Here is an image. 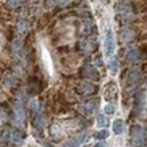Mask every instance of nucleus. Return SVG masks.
Segmentation results:
<instances>
[{
    "instance_id": "1",
    "label": "nucleus",
    "mask_w": 147,
    "mask_h": 147,
    "mask_svg": "<svg viewBox=\"0 0 147 147\" xmlns=\"http://www.w3.org/2000/svg\"><path fill=\"white\" fill-rule=\"evenodd\" d=\"M131 144L134 147H144L146 144V129L140 125L131 128Z\"/></svg>"
},
{
    "instance_id": "2",
    "label": "nucleus",
    "mask_w": 147,
    "mask_h": 147,
    "mask_svg": "<svg viewBox=\"0 0 147 147\" xmlns=\"http://www.w3.org/2000/svg\"><path fill=\"white\" fill-rule=\"evenodd\" d=\"M97 91V86L90 82H83L78 86V93L82 95H91Z\"/></svg>"
},
{
    "instance_id": "3",
    "label": "nucleus",
    "mask_w": 147,
    "mask_h": 147,
    "mask_svg": "<svg viewBox=\"0 0 147 147\" xmlns=\"http://www.w3.org/2000/svg\"><path fill=\"white\" fill-rule=\"evenodd\" d=\"M82 74H83V76L93 79V80H98V79H100L98 71H97V69H95L93 65H90V64H86V65H83V68H82Z\"/></svg>"
},
{
    "instance_id": "4",
    "label": "nucleus",
    "mask_w": 147,
    "mask_h": 147,
    "mask_svg": "<svg viewBox=\"0 0 147 147\" xmlns=\"http://www.w3.org/2000/svg\"><path fill=\"white\" fill-rule=\"evenodd\" d=\"M105 49H106V53H108V55H112V53H113V51H115V38H113V34H112V32H110V30L106 33Z\"/></svg>"
},
{
    "instance_id": "5",
    "label": "nucleus",
    "mask_w": 147,
    "mask_h": 147,
    "mask_svg": "<svg viewBox=\"0 0 147 147\" xmlns=\"http://www.w3.org/2000/svg\"><path fill=\"white\" fill-rule=\"evenodd\" d=\"M84 138H86V134H82V135H79V136H75V138H72L71 140H68L67 143H64L63 147H78L79 144L84 140Z\"/></svg>"
},
{
    "instance_id": "6",
    "label": "nucleus",
    "mask_w": 147,
    "mask_h": 147,
    "mask_svg": "<svg viewBox=\"0 0 147 147\" xmlns=\"http://www.w3.org/2000/svg\"><path fill=\"white\" fill-rule=\"evenodd\" d=\"M41 82L38 80V79L33 78L30 80V84H29V93L30 94H37V93H40V90H41Z\"/></svg>"
},
{
    "instance_id": "7",
    "label": "nucleus",
    "mask_w": 147,
    "mask_h": 147,
    "mask_svg": "<svg viewBox=\"0 0 147 147\" xmlns=\"http://www.w3.org/2000/svg\"><path fill=\"white\" fill-rule=\"evenodd\" d=\"M139 59H140V55H139V52H138V51L131 49V51L128 52V61H129L131 64L139 63Z\"/></svg>"
},
{
    "instance_id": "8",
    "label": "nucleus",
    "mask_w": 147,
    "mask_h": 147,
    "mask_svg": "<svg viewBox=\"0 0 147 147\" xmlns=\"http://www.w3.org/2000/svg\"><path fill=\"white\" fill-rule=\"evenodd\" d=\"M123 131H124V121L121 119L115 120V123H113V132L119 135V134H123Z\"/></svg>"
},
{
    "instance_id": "9",
    "label": "nucleus",
    "mask_w": 147,
    "mask_h": 147,
    "mask_svg": "<svg viewBox=\"0 0 147 147\" xmlns=\"http://www.w3.org/2000/svg\"><path fill=\"white\" fill-rule=\"evenodd\" d=\"M97 104H98V101H89V102H86L83 105V109H84V113H87V115H90L93 110L95 109V106H97Z\"/></svg>"
},
{
    "instance_id": "10",
    "label": "nucleus",
    "mask_w": 147,
    "mask_h": 147,
    "mask_svg": "<svg viewBox=\"0 0 147 147\" xmlns=\"http://www.w3.org/2000/svg\"><path fill=\"white\" fill-rule=\"evenodd\" d=\"M12 140H14L15 143H18V144L23 142V135L21 134L19 129H15V131L12 132Z\"/></svg>"
},
{
    "instance_id": "11",
    "label": "nucleus",
    "mask_w": 147,
    "mask_h": 147,
    "mask_svg": "<svg viewBox=\"0 0 147 147\" xmlns=\"http://www.w3.org/2000/svg\"><path fill=\"white\" fill-rule=\"evenodd\" d=\"M109 69H110V72H112V74H116V72H117V69H119V63H117V59H116V57H113L112 60H110Z\"/></svg>"
},
{
    "instance_id": "12",
    "label": "nucleus",
    "mask_w": 147,
    "mask_h": 147,
    "mask_svg": "<svg viewBox=\"0 0 147 147\" xmlns=\"http://www.w3.org/2000/svg\"><path fill=\"white\" fill-rule=\"evenodd\" d=\"M108 135H109V132L106 131V129H101L100 132H97V134H95V139H98V140H104V139L108 138Z\"/></svg>"
},
{
    "instance_id": "13",
    "label": "nucleus",
    "mask_w": 147,
    "mask_h": 147,
    "mask_svg": "<svg viewBox=\"0 0 147 147\" xmlns=\"http://www.w3.org/2000/svg\"><path fill=\"white\" fill-rule=\"evenodd\" d=\"M97 125L100 127V128L108 125V120L105 119V116H98V117H97Z\"/></svg>"
},
{
    "instance_id": "14",
    "label": "nucleus",
    "mask_w": 147,
    "mask_h": 147,
    "mask_svg": "<svg viewBox=\"0 0 147 147\" xmlns=\"http://www.w3.org/2000/svg\"><path fill=\"white\" fill-rule=\"evenodd\" d=\"M104 110H105L106 115L110 116V115H113V113H115V106L110 105V104H109V105H106V106H105V109H104Z\"/></svg>"
},
{
    "instance_id": "15",
    "label": "nucleus",
    "mask_w": 147,
    "mask_h": 147,
    "mask_svg": "<svg viewBox=\"0 0 147 147\" xmlns=\"http://www.w3.org/2000/svg\"><path fill=\"white\" fill-rule=\"evenodd\" d=\"M106 144H105V142H98L97 143V144H95L94 147H105Z\"/></svg>"
},
{
    "instance_id": "16",
    "label": "nucleus",
    "mask_w": 147,
    "mask_h": 147,
    "mask_svg": "<svg viewBox=\"0 0 147 147\" xmlns=\"http://www.w3.org/2000/svg\"><path fill=\"white\" fill-rule=\"evenodd\" d=\"M84 147H89V146H84Z\"/></svg>"
}]
</instances>
